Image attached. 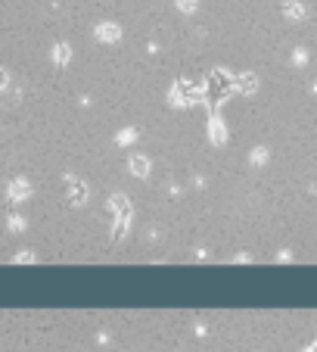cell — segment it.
Returning a JSON list of instances; mask_svg holds the SVG:
<instances>
[{
    "label": "cell",
    "instance_id": "1",
    "mask_svg": "<svg viewBox=\"0 0 317 352\" xmlns=\"http://www.w3.org/2000/svg\"><path fill=\"white\" fill-rule=\"evenodd\" d=\"M305 352H317V343H314V346H308V349H305Z\"/></svg>",
    "mask_w": 317,
    "mask_h": 352
}]
</instances>
